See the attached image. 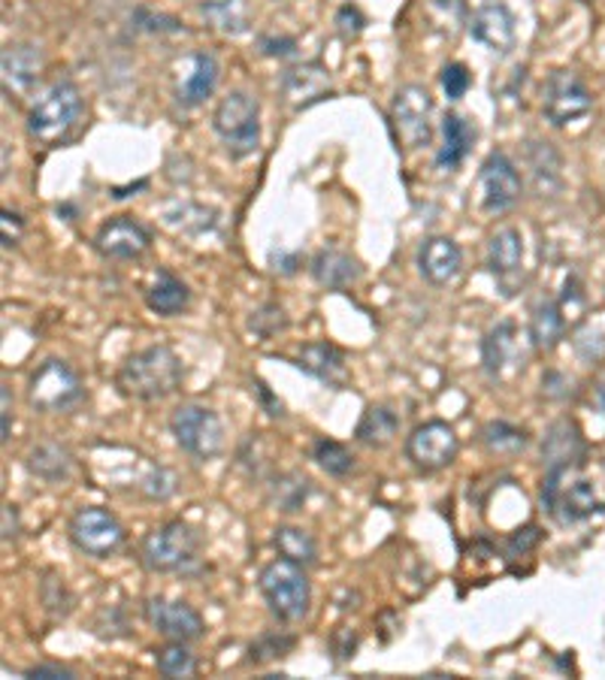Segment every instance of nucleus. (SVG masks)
Segmentation results:
<instances>
[{
  "mask_svg": "<svg viewBox=\"0 0 605 680\" xmlns=\"http://www.w3.org/2000/svg\"><path fill=\"white\" fill-rule=\"evenodd\" d=\"M185 367L170 345H149L131 354L116 372V391L124 399L137 403H158L182 387Z\"/></svg>",
  "mask_w": 605,
  "mask_h": 680,
  "instance_id": "f257e3e1",
  "label": "nucleus"
},
{
  "mask_svg": "<svg viewBox=\"0 0 605 680\" xmlns=\"http://www.w3.org/2000/svg\"><path fill=\"white\" fill-rule=\"evenodd\" d=\"M82 116H85V104H82V92L76 88V82L58 79L31 106L27 133H31V140H37L46 148H61L76 136Z\"/></svg>",
  "mask_w": 605,
  "mask_h": 680,
  "instance_id": "f03ea898",
  "label": "nucleus"
},
{
  "mask_svg": "<svg viewBox=\"0 0 605 680\" xmlns=\"http://www.w3.org/2000/svg\"><path fill=\"white\" fill-rule=\"evenodd\" d=\"M542 509L548 511L557 524L572 526L603 511V502L596 497L593 481L579 475V466H564V469H545Z\"/></svg>",
  "mask_w": 605,
  "mask_h": 680,
  "instance_id": "7ed1b4c3",
  "label": "nucleus"
},
{
  "mask_svg": "<svg viewBox=\"0 0 605 680\" xmlns=\"http://www.w3.org/2000/svg\"><path fill=\"white\" fill-rule=\"evenodd\" d=\"M140 560L149 572H161V575H191L198 572L200 563V536L194 526L185 521H170V524L152 529L140 545Z\"/></svg>",
  "mask_w": 605,
  "mask_h": 680,
  "instance_id": "20e7f679",
  "label": "nucleus"
},
{
  "mask_svg": "<svg viewBox=\"0 0 605 680\" xmlns=\"http://www.w3.org/2000/svg\"><path fill=\"white\" fill-rule=\"evenodd\" d=\"M261 596L270 605V611L282 623H300L309 615L312 605V584L306 577V569L290 563L285 557H278L273 563H266L258 575Z\"/></svg>",
  "mask_w": 605,
  "mask_h": 680,
  "instance_id": "39448f33",
  "label": "nucleus"
},
{
  "mask_svg": "<svg viewBox=\"0 0 605 680\" xmlns=\"http://www.w3.org/2000/svg\"><path fill=\"white\" fill-rule=\"evenodd\" d=\"M212 131L230 157H249L261 145V104L249 92H230L212 112Z\"/></svg>",
  "mask_w": 605,
  "mask_h": 680,
  "instance_id": "423d86ee",
  "label": "nucleus"
},
{
  "mask_svg": "<svg viewBox=\"0 0 605 680\" xmlns=\"http://www.w3.org/2000/svg\"><path fill=\"white\" fill-rule=\"evenodd\" d=\"M27 406L40 415H58V411H70L82 403V379L76 369L70 367L61 357H49L40 367L31 372L27 379Z\"/></svg>",
  "mask_w": 605,
  "mask_h": 680,
  "instance_id": "0eeeda50",
  "label": "nucleus"
},
{
  "mask_svg": "<svg viewBox=\"0 0 605 680\" xmlns=\"http://www.w3.org/2000/svg\"><path fill=\"white\" fill-rule=\"evenodd\" d=\"M170 432L188 457L215 460L224 451V423L218 411H212L210 406L200 403L176 406L170 415Z\"/></svg>",
  "mask_w": 605,
  "mask_h": 680,
  "instance_id": "6e6552de",
  "label": "nucleus"
},
{
  "mask_svg": "<svg viewBox=\"0 0 605 680\" xmlns=\"http://www.w3.org/2000/svg\"><path fill=\"white\" fill-rule=\"evenodd\" d=\"M67 533H70V541L76 545V550L85 557H94V560L116 557L128 541V533H124L119 517L109 509H100V505H82L70 517Z\"/></svg>",
  "mask_w": 605,
  "mask_h": 680,
  "instance_id": "1a4fd4ad",
  "label": "nucleus"
},
{
  "mask_svg": "<svg viewBox=\"0 0 605 680\" xmlns=\"http://www.w3.org/2000/svg\"><path fill=\"white\" fill-rule=\"evenodd\" d=\"M591 104V92L576 70H554L542 85V112L557 128H566L588 116Z\"/></svg>",
  "mask_w": 605,
  "mask_h": 680,
  "instance_id": "9d476101",
  "label": "nucleus"
},
{
  "mask_svg": "<svg viewBox=\"0 0 605 680\" xmlns=\"http://www.w3.org/2000/svg\"><path fill=\"white\" fill-rule=\"evenodd\" d=\"M391 118L406 148H427L434 140V97L424 85H403L394 94Z\"/></svg>",
  "mask_w": 605,
  "mask_h": 680,
  "instance_id": "9b49d317",
  "label": "nucleus"
},
{
  "mask_svg": "<svg viewBox=\"0 0 605 680\" xmlns=\"http://www.w3.org/2000/svg\"><path fill=\"white\" fill-rule=\"evenodd\" d=\"M461 451V439L448 420H427L406 439V460L418 472H439L451 466Z\"/></svg>",
  "mask_w": 605,
  "mask_h": 680,
  "instance_id": "f8f14e48",
  "label": "nucleus"
},
{
  "mask_svg": "<svg viewBox=\"0 0 605 680\" xmlns=\"http://www.w3.org/2000/svg\"><path fill=\"white\" fill-rule=\"evenodd\" d=\"M521 191H524V182H521L518 167L509 160V155L490 152L482 164V170H478V203H482V210L490 212V215L509 212L521 200Z\"/></svg>",
  "mask_w": 605,
  "mask_h": 680,
  "instance_id": "ddd939ff",
  "label": "nucleus"
},
{
  "mask_svg": "<svg viewBox=\"0 0 605 680\" xmlns=\"http://www.w3.org/2000/svg\"><path fill=\"white\" fill-rule=\"evenodd\" d=\"M143 617L149 627L161 632L164 639H170V642H198L206 632V623H203L198 608H191L182 599L152 596V599H145Z\"/></svg>",
  "mask_w": 605,
  "mask_h": 680,
  "instance_id": "4468645a",
  "label": "nucleus"
},
{
  "mask_svg": "<svg viewBox=\"0 0 605 680\" xmlns=\"http://www.w3.org/2000/svg\"><path fill=\"white\" fill-rule=\"evenodd\" d=\"M487 270L497 278L506 297H514L524 285V236L518 227H500L487 239Z\"/></svg>",
  "mask_w": 605,
  "mask_h": 680,
  "instance_id": "2eb2a0df",
  "label": "nucleus"
},
{
  "mask_svg": "<svg viewBox=\"0 0 605 680\" xmlns=\"http://www.w3.org/2000/svg\"><path fill=\"white\" fill-rule=\"evenodd\" d=\"M470 37L482 43L487 52L509 55L518 46V22L514 13L502 0H485L470 15Z\"/></svg>",
  "mask_w": 605,
  "mask_h": 680,
  "instance_id": "dca6fc26",
  "label": "nucleus"
},
{
  "mask_svg": "<svg viewBox=\"0 0 605 680\" xmlns=\"http://www.w3.org/2000/svg\"><path fill=\"white\" fill-rule=\"evenodd\" d=\"M526 354L521 348V333L512 321H500L497 327L487 330L482 339V367H485L487 379L502 381L509 375H518L524 369Z\"/></svg>",
  "mask_w": 605,
  "mask_h": 680,
  "instance_id": "f3484780",
  "label": "nucleus"
},
{
  "mask_svg": "<svg viewBox=\"0 0 605 680\" xmlns=\"http://www.w3.org/2000/svg\"><path fill=\"white\" fill-rule=\"evenodd\" d=\"M43 76V52L31 43H10L0 55V79L3 94L10 100H25L37 88Z\"/></svg>",
  "mask_w": 605,
  "mask_h": 680,
  "instance_id": "a211bd4d",
  "label": "nucleus"
},
{
  "mask_svg": "<svg viewBox=\"0 0 605 680\" xmlns=\"http://www.w3.org/2000/svg\"><path fill=\"white\" fill-rule=\"evenodd\" d=\"M149 246H152V236L143 224L133 222L131 215H119L106 222L94 236V249L109 261H137L149 251Z\"/></svg>",
  "mask_w": 605,
  "mask_h": 680,
  "instance_id": "6ab92c4d",
  "label": "nucleus"
},
{
  "mask_svg": "<svg viewBox=\"0 0 605 680\" xmlns=\"http://www.w3.org/2000/svg\"><path fill=\"white\" fill-rule=\"evenodd\" d=\"M290 363L328 387H345L352 381L348 357L333 342H306L300 351L290 357Z\"/></svg>",
  "mask_w": 605,
  "mask_h": 680,
  "instance_id": "aec40b11",
  "label": "nucleus"
},
{
  "mask_svg": "<svg viewBox=\"0 0 605 680\" xmlns=\"http://www.w3.org/2000/svg\"><path fill=\"white\" fill-rule=\"evenodd\" d=\"M282 94H285V100H288L290 109H297V112L321 104V100H328L330 94H333L330 70L328 67L316 64V61L288 67V70L282 73Z\"/></svg>",
  "mask_w": 605,
  "mask_h": 680,
  "instance_id": "412c9836",
  "label": "nucleus"
},
{
  "mask_svg": "<svg viewBox=\"0 0 605 680\" xmlns=\"http://www.w3.org/2000/svg\"><path fill=\"white\" fill-rule=\"evenodd\" d=\"M418 270L430 285L446 288L461 275L463 251L448 236H430V239H424L422 251H418Z\"/></svg>",
  "mask_w": 605,
  "mask_h": 680,
  "instance_id": "4be33fe9",
  "label": "nucleus"
},
{
  "mask_svg": "<svg viewBox=\"0 0 605 680\" xmlns=\"http://www.w3.org/2000/svg\"><path fill=\"white\" fill-rule=\"evenodd\" d=\"M218 73L222 67L215 61L212 52H191L185 58L182 73H179V85H176V97L182 106H200L212 97L215 85H218Z\"/></svg>",
  "mask_w": 605,
  "mask_h": 680,
  "instance_id": "5701e85b",
  "label": "nucleus"
},
{
  "mask_svg": "<svg viewBox=\"0 0 605 680\" xmlns=\"http://www.w3.org/2000/svg\"><path fill=\"white\" fill-rule=\"evenodd\" d=\"M588 454L584 439L579 427L572 420H557L542 442V463L545 469H564V466H581V460Z\"/></svg>",
  "mask_w": 605,
  "mask_h": 680,
  "instance_id": "b1692460",
  "label": "nucleus"
},
{
  "mask_svg": "<svg viewBox=\"0 0 605 680\" xmlns=\"http://www.w3.org/2000/svg\"><path fill=\"white\" fill-rule=\"evenodd\" d=\"M475 145V124L461 112H446L442 118V148L436 152L439 170H458Z\"/></svg>",
  "mask_w": 605,
  "mask_h": 680,
  "instance_id": "393cba45",
  "label": "nucleus"
},
{
  "mask_svg": "<svg viewBox=\"0 0 605 680\" xmlns=\"http://www.w3.org/2000/svg\"><path fill=\"white\" fill-rule=\"evenodd\" d=\"M309 273H312V278H316L321 288L345 290L352 288L357 278H360V263L352 254H345V251L324 249L312 258Z\"/></svg>",
  "mask_w": 605,
  "mask_h": 680,
  "instance_id": "a878e982",
  "label": "nucleus"
},
{
  "mask_svg": "<svg viewBox=\"0 0 605 680\" xmlns=\"http://www.w3.org/2000/svg\"><path fill=\"white\" fill-rule=\"evenodd\" d=\"M25 469L46 485H64L67 478L73 475V454L58 442H40V445L27 451Z\"/></svg>",
  "mask_w": 605,
  "mask_h": 680,
  "instance_id": "bb28decb",
  "label": "nucleus"
},
{
  "mask_svg": "<svg viewBox=\"0 0 605 680\" xmlns=\"http://www.w3.org/2000/svg\"><path fill=\"white\" fill-rule=\"evenodd\" d=\"M191 302V290L185 285L179 275H173L170 270H158L152 288L145 290V306L161 318H173V314H182Z\"/></svg>",
  "mask_w": 605,
  "mask_h": 680,
  "instance_id": "cd10ccee",
  "label": "nucleus"
},
{
  "mask_svg": "<svg viewBox=\"0 0 605 680\" xmlns=\"http://www.w3.org/2000/svg\"><path fill=\"white\" fill-rule=\"evenodd\" d=\"M566 333V314L557 300H539L530 312V342L536 351H554Z\"/></svg>",
  "mask_w": 605,
  "mask_h": 680,
  "instance_id": "c85d7f7f",
  "label": "nucleus"
},
{
  "mask_svg": "<svg viewBox=\"0 0 605 680\" xmlns=\"http://www.w3.org/2000/svg\"><path fill=\"white\" fill-rule=\"evenodd\" d=\"M400 432V415L391 406H367L357 420L355 439L367 448H388Z\"/></svg>",
  "mask_w": 605,
  "mask_h": 680,
  "instance_id": "c756f323",
  "label": "nucleus"
},
{
  "mask_svg": "<svg viewBox=\"0 0 605 680\" xmlns=\"http://www.w3.org/2000/svg\"><path fill=\"white\" fill-rule=\"evenodd\" d=\"M482 445L490 454H500V457H514L530 445V432L524 427H514L509 420H490L482 427Z\"/></svg>",
  "mask_w": 605,
  "mask_h": 680,
  "instance_id": "7c9ffc66",
  "label": "nucleus"
},
{
  "mask_svg": "<svg viewBox=\"0 0 605 680\" xmlns=\"http://www.w3.org/2000/svg\"><path fill=\"white\" fill-rule=\"evenodd\" d=\"M273 541H276L278 557H285L290 563L302 565V569H312L318 563L316 538L309 536L306 529H300V526H278Z\"/></svg>",
  "mask_w": 605,
  "mask_h": 680,
  "instance_id": "2f4dec72",
  "label": "nucleus"
},
{
  "mask_svg": "<svg viewBox=\"0 0 605 680\" xmlns=\"http://www.w3.org/2000/svg\"><path fill=\"white\" fill-rule=\"evenodd\" d=\"M309 485L312 481L306 475H300V472H285V475H278L276 481L270 485V502L278 511L294 514V511L302 509V502L309 497Z\"/></svg>",
  "mask_w": 605,
  "mask_h": 680,
  "instance_id": "473e14b6",
  "label": "nucleus"
},
{
  "mask_svg": "<svg viewBox=\"0 0 605 680\" xmlns=\"http://www.w3.org/2000/svg\"><path fill=\"white\" fill-rule=\"evenodd\" d=\"M200 13L212 27H218L224 34H246L249 31L242 0H206V3H200Z\"/></svg>",
  "mask_w": 605,
  "mask_h": 680,
  "instance_id": "72a5a7b5",
  "label": "nucleus"
},
{
  "mask_svg": "<svg viewBox=\"0 0 605 680\" xmlns=\"http://www.w3.org/2000/svg\"><path fill=\"white\" fill-rule=\"evenodd\" d=\"M530 167H533V179L539 194H551L560 184V157L548 143H533L530 145Z\"/></svg>",
  "mask_w": 605,
  "mask_h": 680,
  "instance_id": "f704fd0d",
  "label": "nucleus"
},
{
  "mask_svg": "<svg viewBox=\"0 0 605 680\" xmlns=\"http://www.w3.org/2000/svg\"><path fill=\"white\" fill-rule=\"evenodd\" d=\"M312 460L333 478H345V475L355 472V454L340 442H333V439H318L312 445Z\"/></svg>",
  "mask_w": 605,
  "mask_h": 680,
  "instance_id": "c9c22d12",
  "label": "nucleus"
},
{
  "mask_svg": "<svg viewBox=\"0 0 605 680\" xmlns=\"http://www.w3.org/2000/svg\"><path fill=\"white\" fill-rule=\"evenodd\" d=\"M155 666L164 678H191L198 671V659L185 647V642H170L155 651Z\"/></svg>",
  "mask_w": 605,
  "mask_h": 680,
  "instance_id": "e433bc0d",
  "label": "nucleus"
},
{
  "mask_svg": "<svg viewBox=\"0 0 605 680\" xmlns=\"http://www.w3.org/2000/svg\"><path fill=\"white\" fill-rule=\"evenodd\" d=\"M294 644H297V639L288 635V632H266V635H261L258 642L249 644V663H254V666L273 663L278 656L290 654Z\"/></svg>",
  "mask_w": 605,
  "mask_h": 680,
  "instance_id": "4c0bfd02",
  "label": "nucleus"
},
{
  "mask_svg": "<svg viewBox=\"0 0 605 680\" xmlns=\"http://www.w3.org/2000/svg\"><path fill=\"white\" fill-rule=\"evenodd\" d=\"M285 327H288V314H285V309L276 306V302H266V306H261L258 312H251L249 318V330L258 336V339H273V336L282 333Z\"/></svg>",
  "mask_w": 605,
  "mask_h": 680,
  "instance_id": "58836bf2",
  "label": "nucleus"
},
{
  "mask_svg": "<svg viewBox=\"0 0 605 680\" xmlns=\"http://www.w3.org/2000/svg\"><path fill=\"white\" fill-rule=\"evenodd\" d=\"M427 13L442 31L454 34L466 19V0H427Z\"/></svg>",
  "mask_w": 605,
  "mask_h": 680,
  "instance_id": "ea45409f",
  "label": "nucleus"
},
{
  "mask_svg": "<svg viewBox=\"0 0 605 680\" xmlns=\"http://www.w3.org/2000/svg\"><path fill=\"white\" fill-rule=\"evenodd\" d=\"M439 82H442V92L448 94V100H461V97H466V92L473 88V73H470V67L466 64H446L442 67V76H439Z\"/></svg>",
  "mask_w": 605,
  "mask_h": 680,
  "instance_id": "a19ab883",
  "label": "nucleus"
},
{
  "mask_svg": "<svg viewBox=\"0 0 605 680\" xmlns=\"http://www.w3.org/2000/svg\"><path fill=\"white\" fill-rule=\"evenodd\" d=\"M149 499H170L176 493V478H173V472H167L164 466H152V469L145 472L143 485H140Z\"/></svg>",
  "mask_w": 605,
  "mask_h": 680,
  "instance_id": "79ce46f5",
  "label": "nucleus"
},
{
  "mask_svg": "<svg viewBox=\"0 0 605 680\" xmlns=\"http://www.w3.org/2000/svg\"><path fill=\"white\" fill-rule=\"evenodd\" d=\"M542 541V533H539V526H524V529H518L509 541H506V557L509 560H518V557H524V553H530V550L536 548Z\"/></svg>",
  "mask_w": 605,
  "mask_h": 680,
  "instance_id": "37998d69",
  "label": "nucleus"
},
{
  "mask_svg": "<svg viewBox=\"0 0 605 680\" xmlns=\"http://www.w3.org/2000/svg\"><path fill=\"white\" fill-rule=\"evenodd\" d=\"M576 351L584 357V360H600L605 351V333L596 327H584L576 336Z\"/></svg>",
  "mask_w": 605,
  "mask_h": 680,
  "instance_id": "c03bdc74",
  "label": "nucleus"
},
{
  "mask_svg": "<svg viewBox=\"0 0 605 680\" xmlns=\"http://www.w3.org/2000/svg\"><path fill=\"white\" fill-rule=\"evenodd\" d=\"M251 396L261 403V408L270 415V418H285V403L278 399L276 393L266 387V381L254 379L251 381Z\"/></svg>",
  "mask_w": 605,
  "mask_h": 680,
  "instance_id": "a18cd8bd",
  "label": "nucleus"
},
{
  "mask_svg": "<svg viewBox=\"0 0 605 680\" xmlns=\"http://www.w3.org/2000/svg\"><path fill=\"white\" fill-rule=\"evenodd\" d=\"M364 25H367V19H364V13H360L357 7H352V3L336 13V31H340L345 39L357 37V34L364 31Z\"/></svg>",
  "mask_w": 605,
  "mask_h": 680,
  "instance_id": "49530a36",
  "label": "nucleus"
},
{
  "mask_svg": "<svg viewBox=\"0 0 605 680\" xmlns=\"http://www.w3.org/2000/svg\"><path fill=\"white\" fill-rule=\"evenodd\" d=\"M584 306V294H581L579 278H566L564 297H560V309H564L566 318H576Z\"/></svg>",
  "mask_w": 605,
  "mask_h": 680,
  "instance_id": "de8ad7c7",
  "label": "nucleus"
},
{
  "mask_svg": "<svg viewBox=\"0 0 605 680\" xmlns=\"http://www.w3.org/2000/svg\"><path fill=\"white\" fill-rule=\"evenodd\" d=\"M261 52L266 58H294L297 39L294 37H261Z\"/></svg>",
  "mask_w": 605,
  "mask_h": 680,
  "instance_id": "09e8293b",
  "label": "nucleus"
},
{
  "mask_svg": "<svg viewBox=\"0 0 605 680\" xmlns=\"http://www.w3.org/2000/svg\"><path fill=\"white\" fill-rule=\"evenodd\" d=\"M0 442L7 445L10 442V436H13V396H10V387L3 384L0 387Z\"/></svg>",
  "mask_w": 605,
  "mask_h": 680,
  "instance_id": "8fccbe9b",
  "label": "nucleus"
},
{
  "mask_svg": "<svg viewBox=\"0 0 605 680\" xmlns=\"http://www.w3.org/2000/svg\"><path fill=\"white\" fill-rule=\"evenodd\" d=\"M270 266L282 275H294L302 266V258L297 251H270Z\"/></svg>",
  "mask_w": 605,
  "mask_h": 680,
  "instance_id": "3c124183",
  "label": "nucleus"
},
{
  "mask_svg": "<svg viewBox=\"0 0 605 680\" xmlns=\"http://www.w3.org/2000/svg\"><path fill=\"white\" fill-rule=\"evenodd\" d=\"M0 227H3V246H7V249L19 246V239H22V227H25V224H22V218H19L15 212L3 210Z\"/></svg>",
  "mask_w": 605,
  "mask_h": 680,
  "instance_id": "603ef678",
  "label": "nucleus"
},
{
  "mask_svg": "<svg viewBox=\"0 0 605 680\" xmlns=\"http://www.w3.org/2000/svg\"><path fill=\"white\" fill-rule=\"evenodd\" d=\"M31 680H73V671L64 666H31L25 671Z\"/></svg>",
  "mask_w": 605,
  "mask_h": 680,
  "instance_id": "864d4df0",
  "label": "nucleus"
},
{
  "mask_svg": "<svg viewBox=\"0 0 605 680\" xmlns=\"http://www.w3.org/2000/svg\"><path fill=\"white\" fill-rule=\"evenodd\" d=\"M355 647H357V635L355 632H336V639H333V654L336 659H348V656H355Z\"/></svg>",
  "mask_w": 605,
  "mask_h": 680,
  "instance_id": "5fc2aeb1",
  "label": "nucleus"
},
{
  "mask_svg": "<svg viewBox=\"0 0 605 680\" xmlns=\"http://www.w3.org/2000/svg\"><path fill=\"white\" fill-rule=\"evenodd\" d=\"M161 22H170V15H155L152 10H140L137 13V25L145 27V31H179V27H170V25H161Z\"/></svg>",
  "mask_w": 605,
  "mask_h": 680,
  "instance_id": "6e6d98bb",
  "label": "nucleus"
},
{
  "mask_svg": "<svg viewBox=\"0 0 605 680\" xmlns=\"http://www.w3.org/2000/svg\"><path fill=\"white\" fill-rule=\"evenodd\" d=\"M0 514H3V541H13L19 536V529H22V524H19V509L7 502Z\"/></svg>",
  "mask_w": 605,
  "mask_h": 680,
  "instance_id": "4d7b16f0",
  "label": "nucleus"
},
{
  "mask_svg": "<svg viewBox=\"0 0 605 680\" xmlns=\"http://www.w3.org/2000/svg\"><path fill=\"white\" fill-rule=\"evenodd\" d=\"M596 399H600V406L605 408V375L600 379V384H596Z\"/></svg>",
  "mask_w": 605,
  "mask_h": 680,
  "instance_id": "13d9d810",
  "label": "nucleus"
}]
</instances>
